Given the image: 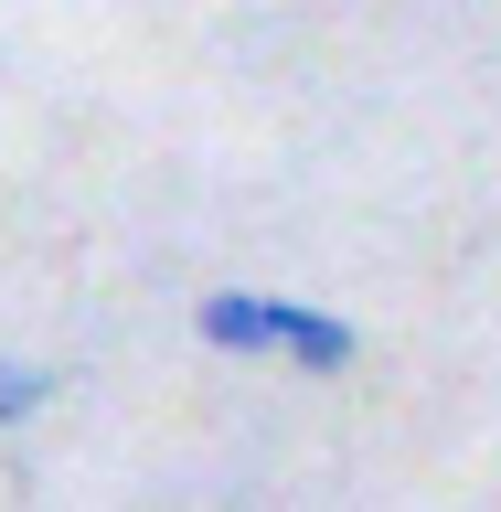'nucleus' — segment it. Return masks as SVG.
I'll use <instances>...</instances> for the list:
<instances>
[{
  "label": "nucleus",
  "instance_id": "nucleus-1",
  "mask_svg": "<svg viewBox=\"0 0 501 512\" xmlns=\"http://www.w3.org/2000/svg\"><path fill=\"white\" fill-rule=\"evenodd\" d=\"M192 331L214 352H246V363H288V374H352L363 363V331L320 299H278V288H214L192 299Z\"/></svg>",
  "mask_w": 501,
  "mask_h": 512
},
{
  "label": "nucleus",
  "instance_id": "nucleus-2",
  "mask_svg": "<svg viewBox=\"0 0 501 512\" xmlns=\"http://www.w3.org/2000/svg\"><path fill=\"white\" fill-rule=\"evenodd\" d=\"M43 406H54V374L0 352V427H22V416H43Z\"/></svg>",
  "mask_w": 501,
  "mask_h": 512
}]
</instances>
